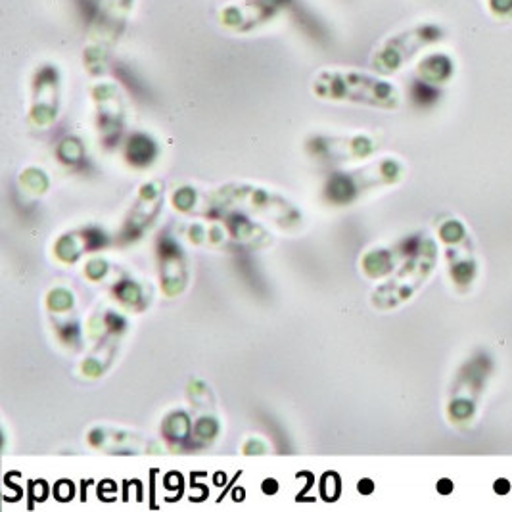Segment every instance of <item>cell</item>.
<instances>
[{"label":"cell","mask_w":512,"mask_h":512,"mask_svg":"<svg viewBox=\"0 0 512 512\" xmlns=\"http://www.w3.org/2000/svg\"><path fill=\"white\" fill-rule=\"evenodd\" d=\"M486 16L497 25H512V0H480Z\"/></svg>","instance_id":"1"}]
</instances>
